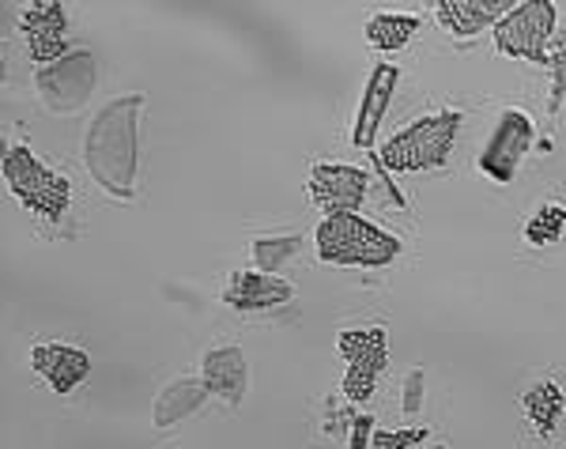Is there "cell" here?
<instances>
[{"label": "cell", "mask_w": 566, "mask_h": 449, "mask_svg": "<svg viewBox=\"0 0 566 449\" xmlns=\"http://www.w3.org/2000/svg\"><path fill=\"white\" fill-rule=\"evenodd\" d=\"M140 95H125L117 103H106L95 114L84 140V163L91 178L103 186L109 197L129 200L136 192V163H140V144H136V122H140Z\"/></svg>", "instance_id": "obj_1"}, {"label": "cell", "mask_w": 566, "mask_h": 449, "mask_svg": "<svg viewBox=\"0 0 566 449\" xmlns=\"http://www.w3.org/2000/svg\"><path fill=\"white\" fill-rule=\"evenodd\" d=\"M314 246L325 264H352V269H386L400 257V238L374 227L359 212L325 216L314 231Z\"/></svg>", "instance_id": "obj_2"}, {"label": "cell", "mask_w": 566, "mask_h": 449, "mask_svg": "<svg viewBox=\"0 0 566 449\" xmlns=\"http://www.w3.org/2000/svg\"><path fill=\"white\" fill-rule=\"evenodd\" d=\"M461 133V114L458 109H442V114H427L416 125L400 128L392 140L381 144L378 163L386 170L397 174H416V170H434L450 159L453 144Z\"/></svg>", "instance_id": "obj_3"}, {"label": "cell", "mask_w": 566, "mask_h": 449, "mask_svg": "<svg viewBox=\"0 0 566 449\" xmlns=\"http://www.w3.org/2000/svg\"><path fill=\"white\" fill-rule=\"evenodd\" d=\"M4 181L31 216L57 223V219L69 212V200H72L69 178L42 167L27 144H15V148L4 152Z\"/></svg>", "instance_id": "obj_4"}, {"label": "cell", "mask_w": 566, "mask_h": 449, "mask_svg": "<svg viewBox=\"0 0 566 449\" xmlns=\"http://www.w3.org/2000/svg\"><path fill=\"white\" fill-rule=\"evenodd\" d=\"M95 53L69 50L61 61L45 64L34 72V91L53 114H76L95 95Z\"/></svg>", "instance_id": "obj_5"}, {"label": "cell", "mask_w": 566, "mask_h": 449, "mask_svg": "<svg viewBox=\"0 0 566 449\" xmlns=\"http://www.w3.org/2000/svg\"><path fill=\"white\" fill-rule=\"evenodd\" d=\"M340 355L348 359V374H344V397L352 405H363V400L374 397V382L378 374L389 366V328L386 325H363V328H344L340 341Z\"/></svg>", "instance_id": "obj_6"}, {"label": "cell", "mask_w": 566, "mask_h": 449, "mask_svg": "<svg viewBox=\"0 0 566 449\" xmlns=\"http://www.w3.org/2000/svg\"><path fill=\"white\" fill-rule=\"evenodd\" d=\"M552 39H555L552 0H525V4H514V12L495 23L499 53L517 58V61H547Z\"/></svg>", "instance_id": "obj_7"}, {"label": "cell", "mask_w": 566, "mask_h": 449, "mask_svg": "<svg viewBox=\"0 0 566 449\" xmlns=\"http://www.w3.org/2000/svg\"><path fill=\"white\" fill-rule=\"evenodd\" d=\"M533 136H536V125L525 109H506L499 117L495 133H491L488 148L480 155V170L488 174L491 181H514L517 167L522 159L533 148Z\"/></svg>", "instance_id": "obj_8"}, {"label": "cell", "mask_w": 566, "mask_h": 449, "mask_svg": "<svg viewBox=\"0 0 566 449\" xmlns=\"http://www.w3.org/2000/svg\"><path fill=\"white\" fill-rule=\"evenodd\" d=\"M367 192H370L367 174L344 167V163H317V167L310 170V200H314L317 208H325L328 216L363 208Z\"/></svg>", "instance_id": "obj_9"}, {"label": "cell", "mask_w": 566, "mask_h": 449, "mask_svg": "<svg viewBox=\"0 0 566 449\" xmlns=\"http://www.w3.org/2000/svg\"><path fill=\"white\" fill-rule=\"evenodd\" d=\"M20 27H23V39H27V50L31 58L42 64H53L69 53V42H65V31H69V12L65 4H53V0H34V4L23 8L20 15Z\"/></svg>", "instance_id": "obj_10"}, {"label": "cell", "mask_w": 566, "mask_h": 449, "mask_svg": "<svg viewBox=\"0 0 566 449\" xmlns=\"http://www.w3.org/2000/svg\"><path fill=\"white\" fill-rule=\"evenodd\" d=\"M295 299V288L287 280H280L276 272H258V269H242L227 280L223 302L245 314H261V310H276L283 302Z\"/></svg>", "instance_id": "obj_11"}, {"label": "cell", "mask_w": 566, "mask_h": 449, "mask_svg": "<svg viewBox=\"0 0 566 449\" xmlns=\"http://www.w3.org/2000/svg\"><path fill=\"white\" fill-rule=\"evenodd\" d=\"M200 378H205L208 393L219 400H227L231 408H239L250 389V366H245V352L239 344L212 347L200 359Z\"/></svg>", "instance_id": "obj_12"}, {"label": "cell", "mask_w": 566, "mask_h": 449, "mask_svg": "<svg viewBox=\"0 0 566 449\" xmlns=\"http://www.w3.org/2000/svg\"><path fill=\"white\" fill-rule=\"evenodd\" d=\"M31 370L42 374L53 393H72L76 385L91 378V355L69 344H34L31 347Z\"/></svg>", "instance_id": "obj_13"}, {"label": "cell", "mask_w": 566, "mask_h": 449, "mask_svg": "<svg viewBox=\"0 0 566 449\" xmlns=\"http://www.w3.org/2000/svg\"><path fill=\"white\" fill-rule=\"evenodd\" d=\"M397 84H400V69H397V64L381 61L378 69L370 72L367 95H363V106H359V114H355V128H352L355 148H370V144H374L381 117H386V109L392 103V87H397Z\"/></svg>", "instance_id": "obj_14"}, {"label": "cell", "mask_w": 566, "mask_h": 449, "mask_svg": "<svg viewBox=\"0 0 566 449\" xmlns=\"http://www.w3.org/2000/svg\"><path fill=\"white\" fill-rule=\"evenodd\" d=\"M510 12H514V4H506V0H442V4H434L438 23L458 39H472L483 27L506 20Z\"/></svg>", "instance_id": "obj_15"}, {"label": "cell", "mask_w": 566, "mask_h": 449, "mask_svg": "<svg viewBox=\"0 0 566 449\" xmlns=\"http://www.w3.org/2000/svg\"><path fill=\"white\" fill-rule=\"evenodd\" d=\"M212 397L208 393L205 378H175L167 382L159 389V397H155V408H151V424L159 430L181 424V419H189L193 411L205 408V400Z\"/></svg>", "instance_id": "obj_16"}, {"label": "cell", "mask_w": 566, "mask_h": 449, "mask_svg": "<svg viewBox=\"0 0 566 449\" xmlns=\"http://www.w3.org/2000/svg\"><path fill=\"white\" fill-rule=\"evenodd\" d=\"M522 411L525 419L533 424V430L541 438H552L555 427L563 424V411H566V393L555 382H536L533 389L522 397Z\"/></svg>", "instance_id": "obj_17"}, {"label": "cell", "mask_w": 566, "mask_h": 449, "mask_svg": "<svg viewBox=\"0 0 566 449\" xmlns=\"http://www.w3.org/2000/svg\"><path fill=\"white\" fill-rule=\"evenodd\" d=\"M419 20L416 15H397V12H381L367 23V42L378 53H397L416 39Z\"/></svg>", "instance_id": "obj_18"}, {"label": "cell", "mask_w": 566, "mask_h": 449, "mask_svg": "<svg viewBox=\"0 0 566 449\" xmlns=\"http://www.w3.org/2000/svg\"><path fill=\"white\" fill-rule=\"evenodd\" d=\"M566 234V208L563 205H541L536 216L525 223V242L528 246H555Z\"/></svg>", "instance_id": "obj_19"}, {"label": "cell", "mask_w": 566, "mask_h": 449, "mask_svg": "<svg viewBox=\"0 0 566 449\" xmlns=\"http://www.w3.org/2000/svg\"><path fill=\"white\" fill-rule=\"evenodd\" d=\"M303 250V238L298 234H280V238H253L250 253H253V269L258 272H272L280 269L287 257H295Z\"/></svg>", "instance_id": "obj_20"}, {"label": "cell", "mask_w": 566, "mask_h": 449, "mask_svg": "<svg viewBox=\"0 0 566 449\" xmlns=\"http://www.w3.org/2000/svg\"><path fill=\"white\" fill-rule=\"evenodd\" d=\"M547 64H552V109H559L566 98V31L547 45Z\"/></svg>", "instance_id": "obj_21"}, {"label": "cell", "mask_w": 566, "mask_h": 449, "mask_svg": "<svg viewBox=\"0 0 566 449\" xmlns=\"http://www.w3.org/2000/svg\"><path fill=\"white\" fill-rule=\"evenodd\" d=\"M431 430L427 427H405V430H374L370 449H416L419 442H427Z\"/></svg>", "instance_id": "obj_22"}, {"label": "cell", "mask_w": 566, "mask_h": 449, "mask_svg": "<svg viewBox=\"0 0 566 449\" xmlns=\"http://www.w3.org/2000/svg\"><path fill=\"white\" fill-rule=\"evenodd\" d=\"M423 385H427V370H423V366L408 370V378H405V400H400V411H405L408 419H416L419 408H423Z\"/></svg>", "instance_id": "obj_23"}, {"label": "cell", "mask_w": 566, "mask_h": 449, "mask_svg": "<svg viewBox=\"0 0 566 449\" xmlns=\"http://www.w3.org/2000/svg\"><path fill=\"white\" fill-rule=\"evenodd\" d=\"M370 442H374V416H355L352 449H370Z\"/></svg>", "instance_id": "obj_24"}, {"label": "cell", "mask_w": 566, "mask_h": 449, "mask_svg": "<svg viewBox=\"0 0 566 449\" xmlns=\"http://www.w3.org/2000/svg\"><path fill=\"white\" fill-rule=\"evenodd\" d=\"M434 449H446V446H434Z\"/></svg>", "instance_id": "obj_25"}]
</instances>
